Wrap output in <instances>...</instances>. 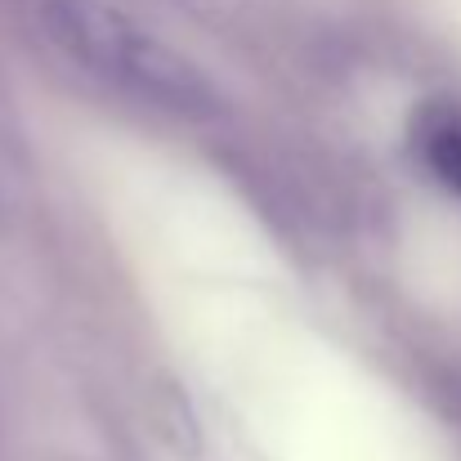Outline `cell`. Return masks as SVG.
<instances>
[{
    "instance_id": "1",
    "label": "cell",
    "mask_w": 461,
    "mask_h": 461,
    "mask_svg": "<svg viewBox=\"0 0 461 461\" xmlns=\"http://www.w3.org/2000/svg\"><path fill=\"white\" fill-rule=\"evenodd\" d=\"M45 27L50 36L81 59L86 68L104 72L108 81L117 77L131 90L153 95L157 104H170L179 113H211L215 95L206 77L175 54L161 36L140 27L131 14H122L108 0H45Z\"/></svg>"
},
{
    "instance_id": "2",
    "label": "cell",
    "mask_w": 461,
    "mask_h": 461,
    "mask_svg": "<svg viewBox=\"0 0 461 461\" xmlns=\"http://www.w3.org/2000/svg\"><path fill=\"white\" fill-rule=\"evenodd\" d=\"M417 153L439 184L461 193V117L448 108H430L417 122Z\"/></svg>"
}]
</instances>
